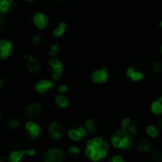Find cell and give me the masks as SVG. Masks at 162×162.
Instances as JSON below:
<instances>
[{
    "mask_svg": "<svg viewBox=\"0 0 162 162\" xmlns=\"http://www.w3.org/2000/svg\"><path fill=\"white\" fill-rule=\"evenodd\" d=\"M152 111L155 113V114H160L162 112V104L158 102H155L153 104H152Z\"/></svg>",
    "mask_w": 162,
    "mask_h": 162,
    "instance_id": "19",
    "label": "cell"
},
{
    "mask_svg": "<svg viewBox=\"0 0 162 162\" xmlns=\"http://www.w3.org/2000/svg\"><path fill=\"white\" fill-rule=\"evenodd\" d=\"M25 154H28V151H14V152H13L12 154H10V158H9V160L10 162H18L20 161V159L22 158V156L25 155Z\"/></svg>",
    "mask_w": 162,
    "mask_h": 162,
    "instance_id": "13",
    "label": "cell"
},
{
    "mask_svg": "<svg viewBox=\"0 0 162 162\" xmlns=\"http://www.w3.org/2000/svg\"><path fill=\"white\" fill-rule=\"evenodd\" d=\"M49 66L51 67V69H52V78H53L54 80L60 79V77L62 75V72H63L62 63L59 60L52 58L49 61Z\"/></svg>",
    "mask_w": 162,
    "mask_h": 162,
    "instance_id": "2",
    "label": "cell"
},
{
    "mask_svg": "<svg viewBox=\"0 0 162 162\" xmlns=\"http://www.w3.org/2000/svg\"><path fill=\"white\" fill-rule=\"evenodd\" d=\"M93 141H94V143H95V145H100L102 142V139L101 138H96L95 139H93Z\"/></svg>",
    "mask_w": 162,
    "mask_h": 162,
    "instance_id": "37",
    "label": "cell"
},
{
    "mask_svg": "<svg viewBox=\"0 0 162 162\" xmlns=\"http://www.w3.org/2000/svg\"><path fill=\"white\" fill-rule=\"evenodd\" d=\"M60 50V48H59V46L58 45H53V46H50V49L49 50V55L51 56V57H53L55 56L56 54H58V52Z\"/></svg>",
    "mask_w": 162,
    "mask_h": 162,
    "instance_id": "20",
    "label": "cell"
},
{
    "mask_svg": "<svg viewBox=\"0 0 162 162\" xmlns=\"http://www.w3.org/2000/svg\"><path fill=\"white\" fill-rule=\"evenodd\" d=\"M24 60L27 61V66L29 70L33 73V74H37L40 70V63L39 61L34 58V57L30 56L29 54L24 55Z\"/></svg>",
    "mask_w": 162,
    "mask_h": 162,
    "instance_id": "4",
    "label": "cell"
},
{
    "mask_svg": "<svg viewBox=\"0 0 162 162\" xmlns=\"http://www.w3.org/2000/svg\"><path fill=\"white\" fill-rule=\"evenodd\" d=\"M85 126L88 130V132H89L90 134L95 133L96 127H95V124H94V122L92 121V119H87L86 122H85Z\"/></svg>",
    "mask_w": 162,
    "mask_h": 162,
    "instance_id": "18",
    "label": "cell"
},
{
    "mask_svg": "<svg viewBox=\"0 0 162 162\" xmlns=\"http://www.w3.org/2000/svg\"><path fill=\"white\" fill-rule=\"evenodd\" d=\"M69 152H70L71 154L77 155V154H79V153H80V150H79V148H78V147H75V146H73V147H70Z\"/></svg>",
    "mask_w": 162,
    "mask_h": 162,
    "instance_id": "35",
    "label": "cell"
},
{
    "mask_svg": "<svg viewBox=\"0 0 162 162\" xmlns=\"http://www.w3.org/2000/svg\"><path fill=\"white\" fill-rule=\"evenodd\" d=\"M66 90H67V86H66V85H60V86H59V91H60V92L64 93V92H66Z\"/></svg>",
    "mask_w": 162,
    "mask_h": 162,
    "instance_id": "38",
    "label": "cell"
},
{
    "mask_svg": "<svg viewBox=\"0 0 162 162\" xmlns=\"http://www.w3.org/2000/svg\"><path fill=\"white\" fill-rule=\"evenodd\" d=\"M107 150H108V144L106 142L102 141L99 145V151H104V152H106Z\"/></svg>",
    "mask_w": 162,
    "mask_h": 162,
    "instance_id": "28",
    "label": "cell"
},
{
    "mask_svg": "<svg viewBox=\"0 0 162 162\" xmlns=\"http://www.w3.org/2000/svg\"><path fill=\"white\" fill-rule=\"evenodd\" d=\"M153 158L155 159V160H156V161H159L160 159H161V155H160V153L158 152V151H155V152L153 153Z\"/></svg>",
    "mask_w": 162,
    "mask_h": 162,
    "instance_id": "30",
    "label": "cell"
},
{
    "mask_svg": "<svg viewBox=\"0 0 162 162\" xmlns=\"http://www.w3.org/2000/svg\"><path fill=\"white\" fill-rule=\"evenodd\" d=\"M49 132L51 134V135L53 137V138L57 139V140H59L62 138V129H61V126L59 125L58 122H51L49 124Z\"/></svg>",
    "mask_w": 162,
    "mask_h": 162,
    "instance_id": "6",
    "label": "cell"
},
{
    "mask_svg": "<svg viewBox=\"0 0 162 162\" xmlns=\"http://www.w3.org/2000/svg\"><path fill=\"white\" fill-rule=\"evenodd\" d=\"M91 158L94 161H98L99 159H100V155H99V152H94V154L91 156Z\"/></svg>",
    "mask_w": 162,
    "mask_h": 162,
    "instance_id": "36",
    "label": "cell"
},
{
    "mask_svg": "<svg viewBox=\"0 0 162 162\" xmlns=\"http://www.w3.org/2000/svg\"><path fill=\"white\" fill-rule=\"evenodd\" d=\"M127 76L131 79L132 81H140L144 78V74L142 72L135 70L134 67H129L126 71Z\"/></svg>",
    "mask_w": 162,
    "mask_h": 162,
    "instance_id": "9",
    "label": "cell"
},
{
    "mask_svg": "<svg viewBox=\"0 0 162 162\" xmlns=\"http://www.w3.org/2000/svg\"><path fill=\"white\" fill-rule=\"evenodd\" d=\"M127 134L129 135H135L138 132L137 128H135V126H134V125H131V126H128V130H127Z\"/></svg>",
    "mask_w": 162,
    "mask_h": 162,
    "instance_id": "26",
    "label": "cell"
},
{
    "mask_svg": "<svg viewBox=\"0 0 162 162\" xmlns=\"http://www.w3.org/2000/svg\"><path fill=\"white\" fill-rule=\"evenodd\" d=\"M67 26L65 22H60L58 24V27L53 29V35L55 37H61L62 35H64L66 31Z\"/></svg>",
    "mask_w": 162,
    "mask_h": 162,
    "instance_id": "12",
    "label": "cell"
},
{
    "mask_svg": "<svg viewBox=\"0 0 162 162\" xmlns=\"http://www.w3.org/2000/svg\"><path fill=\"white\" fill-rule=\"evenodd\" d=\"M114 135H116V137H118L121 140H122V139H124L125 138L127 137L128 134H127L126 130H125V129H121V130H119L118 132L115 133Z\"/></svg>",
    "mask_w": 162,
    "mask_h": 162,
    "instance_id": "21",
    "label": "cell"
},
{
    "mask_svg": "<svg viewBox=\"0 0 162 162\" xmlns=\"http://www.w3.org/2000/svg\"><path fill=\"white\" fill-rule=\"evenodd\" d=\"M45 162H53V160H52L48 155H45Z\"/></svg>",
    "mask_w": 162,
    "mask_h": 162,
    "instance_id": "41",
    "label": "cell"
},
{
    "mask_svg": "<svg viewBox=\"0 0 162 162\" xmlns=\"http://www.w3.org/2000/svg\"><path fill=\"white\" fill-rule=\"evenodd\" d=\"M161 67H162V66H161V64H160L159 62H155L154 64L152 65V69L154 71H155V72L160 71L161 70Z\"/></svg>",
    "mask_w": 162,
    "mask_h": 162,
    "instance_id": "25",
    "label": "cell"
},
{
    "mask_svg": "<svg viewBox=\"0 0 162 162\" xmlns=\"http://www.w3.org/2000/svg\"><path fill=\"white\" fill-rule=\"evenodd\" d=\"M99 155H100V158H104L106 156V152H104V151H99Z\"/></svg>",
    "mask_w": 162,
    "mask_h": 162,
    "instance_id": "40",
    "label": "cell"
},
{
    "mask_svg": "<svg viewBox=\"0 0 162 162\" xmlns=\"http://www.w3.org/2000/svg\"><path fill=\"white\" fill-rule=\"evenodd\" d=\"M107 78H108V72L105 67H102L101 69L96 70L91 74V80L96 83L104 82L107 80Z\"/></svg>",
    "mask_w": 162,
    "mask_h": 162,
    "instance_id": "5",
    "label": "cell"
},
{
    "mask_svg": "<svg viewBox=\"0 0 162 162\" xmlns=\"http://www.w3.org/2000/svg\"><path fill=\"white\" fill-rule=\"evenodd\" d=\"M58 1H65V0H58Z\"/></svg>",
    "mask_w": 162,
    "mask_h": 162,
    "instance_id": "45",
    "label": "cell"
},
{
    "mask_svg": "<svg viewBox=\"0 0 162 162\" xmlns=\"http://www.w3.org/2000/svg\"><path fill=\"white\" fill-rule=\"evenodd\" d=\"M56 102H57V103H58V105L63 107V108L66 107L67 105H68V101H67V99L64 96H62V95L57 96Z\"/></svg>",
    "mask_w": 162,
    "mask_h": 162,
    "instance_id": "16",
    "label": "cell"
},
{
    "mask_svg": "<svg viewBox=\"0 0 162 162\" xmlns=\"http://www.w3.org/2000/svg\"><path fill=\"white\" fill-rule=\"evenodd\" d=\"M39 132H40V128H39L38 125L35 124V123L33 124L32 127L28 130V134H29V135L30 138H35L36 135H38Z\"/></svg>",
    "mask_w": 162,
    "mask_h": 162,
    "instance_id": "15",
    "label": "cell"
},
{
    "mask_svg": "<svg viewBox=\"0 0 162 162\" xmlns=\"http://www.w3.org/2000/svg\"><path fill=\"white\" fill-rule=\"evenodd\" d=\"M93 154H94V150H93L92 148L87 147L86 150H85V155L88 156V158H91Z\"/></svg>",
    "mask_w": 162,
    "mask_h": 162,
    "instance_id": "33",
    "label": "cell"
},
{
    "mask_svg": "<svg viewBox=\"0 0 162 162\" xmlns=\"http://www.w3.org/2000/svg\"><path fill=\"white\" fill-rule=\"evenodd\" d=\"M3 24H4V19H3V17L1 16V15H0V29H1Z\"/></svg>",
    "mask_w": 162,
    "mask_h": 162,
    "instance_id": "42",
    "label": "cell"
},
{
    "mask_svg": "<svg viewBox=\"0 0 162 162\" xmlns=\"http://www.w3.org/2000/svg\"><path fill=\"white\" fill-rule=\"evenodd\" d=\"M53 86H54V85L50 81L44 80V81L39 82L37 85H36V90H37L39 93H45L46 91L52 89Z\"/></svg>",
    "mask_w": 162,
    "mask_h": 162,
    "instance_id": "8",
    "label": "cell"
},
{
    "mask_svg": "<svg viewBox=\"0 0 162 162\" xmlns=\"http://www.w3.org/2000/svg\"><path fill=\"white\" fill-rule=\"evenodd\" d=\"M14 7L13 0H0V13L7 14Z\"/></svg>",
    "mask_w": 162,
    "mask_h": 162,
    "instance_id": "7",
    "label": "cell"
},
{
    "mask_svg": "<svg viewBox=\"0 0 162 162\" xmlns=\"http://www.w3.org/2000/svg\"><path fill=\"white\" fill-rule=\"evenodd\" d=\"M68 135H69V138H71V139H73V140H79L81 138H80V135H78V133H77V131L76 130H74V129H72V130H70V131L68 132Z\"/></svg>",
    "mask_w": 162,
    "mask_h": 162,
    "instance_id": "23",
    "label": "cell"
},
{
    "mask_svg": "<svg viewBox=\"0 0 162 162\" xmlns=\"http://www.w3.org/2000/svg\"><path fill=\"white\" fill-rule=\"evenodd\" d=\"M109 162H123V159L122 156L119 155H117V156H114L113 158H111L109 160Z\"/></svg>",
    "mask_w": 162,
    "mask_h": 162,
    "instance_id": "31",
    "label": "cell"
},
{
    "mask_svg": "<svg viewBox=\"0 0 162 162\" xmlns=\"http://www.w3.org/2000/svg\"><path fill=\"white\" fill-rule=\"evenodd\" d=\"M138 151L140 152H148L150 149V143L145 139H141L138 144Z\"/></svg>",
    "mask_w": 162,
    "mask_h": 162,
    "instance_id": "14",
    "label": "cell"
},
{
    "mask_svg": "<svg viewBox=\"0 0 162 162\" xmlns=\"http://www.w3.org/2000/svg\"><path fill=\"white\" fill-rule=\"evenodd\" d=\"M130 124V119H124L122 121V129H125L129 126Z\"/></svg>",
    "mask_w": 162,
    "mask_h": 162,
    "instance_id": "32",
    "label": "cell"
},
{
    "mask_svg": "<svg viewBox=\"0 0 162 162\" xmlns=\"http://www.w3.org/2000/svg\"><path fill=\"white\" fill-rule=\"evenodd\" d=\"M18 125H19V122L16 121V119H14V121H12V122H10V128H13V129H15V128L18 126Z\"/></svg>",
    "mask_w": 162,
    "mask_h": 162,
    "instance_id": "34",
    "label": "cell"
},
{
    "mask_svg": "<svg viewBox=\"0 0 162 162\" xmlns=\"http://www.w3.org/2000/svg\"><path fill=\"white\" fill-rule=\"evenodd\" d=\"M147 133H148V135H150V137H152V138H155L158 135V129H156L155 126H152V125L147 128Z\"/></svg>",
    "mask_w": 162,
    "mask_h": 162,
    "instance_id": "22",
    "label": "cell"
},
{
    "mask_svg": "<svg viewBox=\"0 0 162 162\" xmlns=\"http://www.w3.org/2000/svg\"><path fill=\"white\" fill-rule=\"evenodd\" d=\"M27 2H29V3H30V2H33V1H35V0H26Z\"/></svg>",
    "mask_w": 162,
    "mask_h": 162,
    "instance_id": "44",
    "label": "cell"
},
{
    "mask_svg": "<svg viewBox=\"0 0 162 162\" xmlns=\"http://www.w3.org/2000/svg\"><path fill=\"white\" fill-rule=\"evenodd\" d=\"M13 51V43L9 40H0V59H7Z\"/></svg>",
    "mask_w": 162,
    "mask_h": 162,
    "instance_id": "3",
    "label": "cell"
},
{
    "mask_svg": "<svg viewBox=\"0 0 162 162\" xmlns=\"http://www.w3.org/2000/svg\"><path fill=\"white\" fill-rule=\"evenodd\" d=\"M0 162H2V160H1V159H0Z\"/></svg>",
    "mask_w": 162,
    "mask_h": 162,
    "instance_id": "46",
    "label": "cell"
},
{
    "mask_svg": "<svg viewBox=\"0 0 162 162\" xmlns=\"http://www.w3.org/2000/svg\"><path fill=\"white\" fill-rule=\"evenodd\" d=\"M3 85H4V82H3V80H0V88H1V87L3 86Z\"/></svg>",
    "mask_w": 162,
    "mask_h": 162,
    "instance_id": "43",
    "label": "cell"
},
{
    "mask_svg": "<svg viewBox=\"0 0 162 162\" xmlns=\"http://www.w3.org/2000/svg\"><path fill=\"white\" fill-rule=\"evenodd\" d=\"M49 19L48 15L44 13H37L33 16V23L35 27L39 29H44L49 26Z\"/></svg>",
    "mask_w": 162,
    "mask_h": 162,
    "instance_id": "1",
    "label": "cell"
},
{
    "mask_svg": "<svg viewBox=\"0 0 162 162\" xmlns=\"http://www.w3.org/2000/svg\"><path fill=\"white\" fill-rule=\"evenodd\" d=\"M121 143H122V140L119 139L118 137L113 135L112 137V144L114 145V147H117V148H119L121 147Z\"/></svg>",
    "mask_w": 162,
    "mask_h": 162,
    "instance_id": "24",
    "label": "cell"
},
{
    "mask_svg": "<svg viewBox=\"0 0 162 162\" xmlns=\"http://www.w3.org/2000/svg\"><path fill=\"white\" fill-rule=\"evenodd\" d=\"M76 131H77L78 135H80V138H82V137H85V134H86L85 130L83 129L82 127H79V128H77V129H76Z\"/></svg>",
    "mask_w": 162,
    "mask_h": 162,
    "instance_id": "29",
    "label": "cell"
},
{
    "mask_svg": "<svg viewBox=\"0 0 162 162\" xmlns=\"http://www.w3.org/2000/svg\"><path fill=\"white\" fill-rule=\"evenodd\" d=\"M86 144H87V147H89V148H93L94 146H95V143H94L93 140H88Z\"/></svg>",
    "mask_w": 162,
    "mask_h": 162,
    "instance_id": "39",
    "label": "cell"
},
{
    "mask_svg": "<svg viewBox=\"0 0 162 162\" xmlns=\"http://www.w3.org/2000/svg\"><path fill=\"white\" fill-rule=\"evenodd\" d=\"M31 41H32V43L34 45H38L40 42L42 41V38H41V36L39 34H35L32 37V39H31Z\"/></svg>",
    "mask_w": 162,
    "mask_h": 162,
    "instance_id": "27",
    "label": "cell"
},
{
    "mask_svg": "<svg viewBox=\"0 0 162 162\" xmlns=\"http://www.w3.org/2000/svg\"><path fill=\"white\" fill-rule=\"evenodd\" d=\"M46 155L53 160V162H62L63 153H62V151H60L58 149H50Z\"/></svg>",
    "mask_w": 162,
    "mask_h": 162,
    "instance_id": "10",
    "label": "cell"
},
{
    "mask_svg": "<svg viewBox=\"0 0 162 162\" xmlns=\"http://www.w3.org/2000/svg\"><path fill=\"white\" fill-rule=\"evenodd\" d=\"M132 145V139L131 138L129 137V135H127L126 138H125L124 139L122 140V143H121V147L123 148V149H128L131 147Z\"/></svg>",
    "mask_w": 162,
    "mask_h": 162,
    "instance_id": "17",
    "label": "cell"
},
{
    "mask_svg": "<svg viewBox=\"0 0 162 162\" xmlns=\"http://www.w3.org/2000/svg\"><path fill=\"white\" fill-rule=\"evenodd\" d=\"M39 113H40V105L37 103L30 104V105L28 106L27 109H26V114H27L29 117H34Z\"/></svg>",
    "mask_w": 162,
    "mask_h": 162,
    "instance_id": "11",
    "label": "cell"
}]
</instances>
